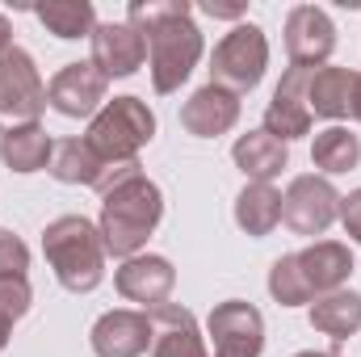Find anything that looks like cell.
Instances as JSON below:
<instances>
[{
	"label": "cell",
	"instance_id": "obj_14",
	"mask_svg": "<svg viewBox=\"0 0 361 357\" xmlns=\"http://www.w3.org/2000/svg\"><path fill=\"white\" fill-rule=\"evenodd\" d=\"M89 345L97 357H143L152 349V315L130 311V307H114L92 324Z\"/></svg>",
	"mask_w": 361,
	"mask_h": 357
},
{
	"label": "cell",
	"instance_id": "obj_22",
	"mask_svg": "<svg viewBox=\"0 0 361 357\" xmlns=\"http://www.w3.org/2000/svg\"><path fill=\"white\" fill-rule=\"evenodd\" d=\"M277 223H281V189L248 181L235 198V227L252 240H265V236H273Z\"/></svg>",
	"mask_w": 361,
	"mask_h": 357
},
{
	"label": "cell",
	"instance_id": "obj_29",
	"mask_svg": "<svg viewBox=\"0 0 361 357\" xmlns=\"http://www.w3.org/2000/svg\"><path fill=\"white\" fill-rule=\"evenodd\" d=\"M341 223H345V236L361 244V189L341 198Z\"/></svg>",
	"mask_w": 361,
	"mask_h": 357
},
{
	"label": "cell",
	"instance_id": "obj_23",
	"mask_svg": "<svg viewBox=\"0 0 361 357\" xmlns=\"http://www.w3.org/2000/svg\"><path fill=\"white\" fill-rule=\"evenodd\" d=\"M311 328L332 337L336 345L349 341L353 332H361V294L357 290H332V294H319L307 311Z\"/></svg>",
	"mask_w": 361,
	"mask_h": 357
},
{
	"label": "cell",
	"instance_id": "obj_18",
	"mask_svg": "<svg viewBox=\"0 0 361 357\" xmlns=\"http://www.w3.org/2000/svg\"><path fill=\"white\" fill-rule=\"evenodd\" d=\"M231 160H235V169L248 181L273 185V181L281 177V169L290 164V143L273 139L265 126H261V131H244V135L231 143Z\"/></svg>",
	"mask_w": 361,
	"mask_h": 357
},
{
	"label": "cell",
	"instance_id": "obj_31",
	"mask_svg": "<svg viewBox=\"0 0 361 357\" xmlns=\"http://www.w3.org/2000/svg\"><path fill=\"white\" fill-rule=\"evenodd\" d=\"M349 118L361 122V72L353 76V97H349Z\"/></svg>",
	"mask_w": 361,
	"mask_h": 357
},
{
	"label": "cell",
	"instance_id": "obj_33",
	"mask_svg": "<svg viewBox=\"0 0 361 357\" xmlns=\"http://www.w3.org/2000/svg\"><path fill=\"white\" fill-rule=\"evenodd\" d=\"M8 332H13V324H8V320H0V353L8 349Z\"/></svg>",
	"mask_w": 361,
	"mask_h": 357
},
{
	"label": "cell",
	"instance_id": "obj_27",
	"mask_svg": "<svg viewBox=\"0 0 361 357\" xmlns=\"http://www.w3.org/2000/svg\"><path fill=\"white\" fill-rule=\"evenodd\" d=\"M34 303V290H30V277H0V320L17 324Z\"/></svg>",
	"mask_w": 361,
	"mask_h": 357
},
{
	"label": "cell",
	"instance_id": "obj_10",
	"mask_svg": "<svg viewBox=\"0 0 361 357\" xmlns=\"http://www.w3.org/2000/svg\"><path fill=\"white\" fill-rule=\"evenodd\" d=\"M109 80L92 68V59H80V63H63L51 85H47V105L63 118H92L109 97Z\"/></svg>",
	"mask_w": 361,
	"mask_h": 357
},
{
	"label": "cell",
	"instance_id": "obj_12",
	"mask_svg": "<svg viewBox=\"0 0 361 357\" xmlns=\"http://www.w3.org/2000/svg\"><path fill=\"white\" fill-rule=\"evenodd\" d=\"M114 286L126 303H139L143 311L169 303V294L177 290V269L169 257H156V253H139L130 261L114 269Z\"/></svg>",
	"mask_w": 361,
	"mask_h": 357
},
{
	"label": "cell",
	"instance_id": "obj_19",
	"mask_svg": "<svg viewBox=\"0 0 361 357\" xmlns=\"http://www.w3.org/2000/svg\"><path fill=\"white\" fill-rule=\"evenodd\" d=\"M109 169H114V164L92 152V143L85 135H72V139H59V143H55V156H51V169H47V173L59 181V185H89V189H101V181H105Z\"/></svg>",
	"mask_w": 361,
	"mask_h": 357
},
{
	"label": "cell",
	"instance_id": "obj_8",
	"mask_svg": "<svg viewBox=\"0 0 361 357\" xmlns=\"http://www.w3.org/2000/svg\"><path fill=\"white\" fill-rule=\"evenodd\" d=\"M341 219V193L336 185L319 173H302L286 185L281 193V223L294 236H324L332 223Z\"/></svg>",
	"mask_w": 361,
	"mask_h": 357
},
{
	"label": "cell",
	"instance_id": "obj_26",
	"mask_svg": "<svg viewBox=\"0 0 361 357\" xmlns=\"http://www.w3.org/2000/svg\"><path fill=\"white\" fill-rule=\"evenodd\" d=\"M269 294H273V303H281V307H307V303H315V294H311V286H307V277L298 269V253H281L273 261Z\"/></svg>",
	"mask_w": 361,
	"mask_h": 357
},
{
	"label": "cell",
	"instance_id": "obj_32",
	"mask_svg": "<svg viewBox=\"0 0 361 357\" xmlns=\"http://www.w3.org/2000/svg\"><path fill=\"white\" fill-rule=\"evenodd\" d=\"M13 47V25H8V17L0 13V51H8Z\"/></svg>",
	"mask_w": 361,
	"mask_h": 357
},
{
	"label": "cell",
	"instance_id": "obj_24",
	"mask_svg": "<svg viewBox=\"0 0 361 357\" xmlns=\"http://www.w3.org/2000/svg\"><path fill=\"white\" fill-rule=\"evenodd\" d=\"M311 164L319 169V177H341L353 173L361 164V139L349 126H324L311 139Z\"/></svg>",
	"mask_w": 361,
	"mask_h": 357
},
{
	"label": "cell",
	"instance_id": "obj_16",
	"mask_svg": "<svg viewBox=\"0 0 361 357\" xmlns=\"http://www.w3.org/2000/svg\"><path fill=\"white\" fill-rule=\"evenodd\" d=\"M240 122V97L219 85H202L185 105H180V126L193 139H219Z\"/></svg>",
	"mask_w": 361,
	"mask_h": 357
},
{
	"label": "cell",
	"instance_id": "obj_21",
	"mask_svg": "<svg viewBox=\"0 0 361 357\" xmlns=\"http://www.w3.org/2000/svg\"><path fill=\"white\" fill-rule=\"evenodd\" d=\"M51 156H55V139L42 126H17V131L0 135V160L17 177H30V173L51 169Z\"/></svg>",
	"mask_w": 361,
	"mask_h": 357
},
{
	"label": "cell",
	"instance_id": "obj_28",
	"mask_svg": "<svg viewBox=\"0 0 361 357\" xmlns=\"http://www.w3.org/2000/svg\"><path fill=\"white\" fill-rule=\"evenodd\" d=\"M30 269V248L21 236H13L8 227H0V277H25Z\"/></svg>",
	"mask_w": 361,
	"mask_h": 357
},
{
	"label": "cell",
	"instance_id": "obj_25",
	"mask_svg": "<svg viewBox=\"0 0 361 357\" xmlns=\"http://www.w3.org/2000/svg\"><path fill=\"white\" fill-rule=\"evenodd\" d=\"M34 17L47 25V34H55L63 42L92 38V30H97L92 0H42V4H34Z\"/></svg>",
	"mask_w": 361,
	"mask_h": 357
},
{
	"label": "cell",
	"instance_id": "obj_1",
	"mask_svg": "<svg viewBox=\"0 0 361 357\" xmlns=\"http://www.w3.org/2000/svg\"><path fill=\"white\" fill-rule=\"evenodd\" d=\"M126 21L147 42L152 89L160 97L177 92L193 76V68H197V59L206 51L202 30L193 21V4L189 0H130Z\"/></svg>",
	"mask_w": 361,
	"mask_h": 357
},
{
	"label": "cell",
	"instance_id": "obj_5",
	"mask_svg": "<svg viewBox=\"0 0 361 357\" xmlns=\"http://www.w3.org/2000/svg\"><path fill=\"white\" fill-rule=\"evenodd\" d=\"M269 68V38L257 21H235L210 51V85L235 92H252Z\"/></svg>",
	"mask_w": 361,
	"mask_h": 357
},
{
	"label": "cell",
	"instance_id": "obj_3",
	"mask_svg": "<svg viewBox=\"0 0 361 357\" xmlns=\"http://www.w3.org/2000/svg\"><path fill=\"white\" fill-rule=\"evenodd\" d=\"M47 265L55 269V282L72 294H92L105 282V240L97 223L85 214H59L42 231Z\"/></svg>",
	"mask_w": 361,
	"mask_h": 357
},
{
	"label": "cell",
	"instance_id": "obj_2",
	"mask_svg": "<svg viewBox=\"0 0 361 357\" xmlns=\"http://www.w3.org/2000/svg\"><path fill=\"white\" fill-rule=\"evenodd\" d=\"M164 219V193L147 173L118 181L109 193H101V219L97 231L105 240V253L118 261H130L147 248V240L156 236Z\"/></svg>",
	"mask_w": 361,
	"mask_h": 357
},
{
	"label": "cell",
	"instance_id": "obj_11",
	"mask_svg": "<svg viewBox=\"0 0 361 357\" xmlns=\"http://www.w3.org/2000/svg\"><path fill=\"white\" fill-rule=\"evenodd\" d=\"M89 42H92V68L105 80H126L147 63V42L130 21H97Z\"/></svg>",
	"mask_w": 361,
	"mask_h": 357
},
{
	"label": "cell",
	"instance_id": "obj_17",
	"mask_svg": "<svg viewBox=\"0 0 361 357\" xmlns=\"http://www.w3.org/2000/svg\"><path fill=\"white\" fill-rule=\"evenodd\" d=\"M298 269L311 286V294H332V290H345L349 277H353V253L349 244L341 240H315L311 248L298 253Z\"/></svg>",
	"mask_w": 361,
	"mask_h": 357
},
{
	"label": "cell",
	"instance_id": "obj_20",
	"mask_svg": "<svg viewBox=\"0 0 361 357\" xmlns=\"http://www.w3.org/2000/svg\"><path fill=\"white\" fill-rule=\"evenodd\" d=\"M353 76H357V72L336 68V63L315 68V72H311V85H307V105H311V118H328L332 126H341V118H349Z\"/></svg>",
	"mask_w": 361,
	"mask_h": 357
},
{
	"label": "cell",
	"instance_id": "obj_30",
	"mask_svg": "<svg viewBox=\"0 0 361 357\" xmlns=\"http://www.w3.org/2000/svg\"><path fill=\"white\" fill-rule=\"evenodd\" d=\"M202 8H206L210 17H227V21L244 17V4H214V0H210V4H202Z\"/></svg>",
	"mask_w": 361,
	"mask_h": 357
},
{
	"label": "cell",
	"instance_id": "obj_15",
	"mask_svg": "<svg viewBox=\"0 0 361 357\" xmlns=\"http://www.w3.org/2000/svg\"><path fill=\"white\" fill-rule=\"evenodd\" d=\"M147 315H152V357H210V345L189 307L160 303Z\"/></svg>",
	"mask_w": 361,
	"mask_h": 357
},
{
	"label": "cell",
	"instance_id": "obj_7",
	"mask_svg": "<svg viewBox=\"0 0 361 357\" xmlns=\"http://www.w3.org/2000/svg\"><path fill=\"white\" fill-rule=\"evenodd\" d=\"M206 345H210V357H261L265 353V315L244 298L214 303L206 315Z\"/></svg>",
	"mask_w": 361,
	"mask_h": 357
},
{
	"label": "cell",
	"instance_id": "obj_6",
	"mask_svg": "<svg viewBox=\"0 0 361 357\" xmlns=\"http://www.w3.org/2000/svg\"><path fill=\"white\" fill-rule=\"evenodd\" d=\"M42 109H47L42 72L34 55L13 42L8 51H0V135L17 126H38Z\"/></svg>",
	"mask_w": 361,
	"mask_h": 357
},
{
	"label": "cell",
	"instance_id": "obj_4",
	"mask_svg": "<svg viewBox=\"0 0 361 357\" xmlns=\"http://www.w3.org/2000/svg\"><path fill=\"white\" fill-rule=\"evenodd\" d=\"M85 139L92 143V152L109 164H126L139 160V152L156 139V114L143 97H114L105 101L97 114L89 118Z\"/></svg>",
	"mask_w": 361,
	"mask_h": 357
},
{
	"label": "cell",
	"instance_id": "obj_9",
	"mask_svg": "<svg viewBox=\"0 0 361 357\" xmlns=\"http://www.w3.org/2000/svg\"><path fill=\"white\" fill-rule=\"evenodd\" d=\"M336 51V25L319 4H294L286 13V55L290 68H324Z\"/></svg>",
	"mask_w": 361,
	"mask_h": 357
},
{
	"label": "cell",
	"instance_id": "obj_34",
	"mask_svg": "<svg viewBox=\"0 0 361 357\" xmlns=\"http://www.w3.org/2000/svg\"><path fill=\"white\" fill-rule=\"evenodd\" d=\"M294 357H341V353L336 349H328V353L324 349H302V353H294Z\"/></svg>",
	"mask_w": 361,
	"mask_h": 357
},
{
	"label": "cell",
	"instance_id": "obj_13",
	"mask_svg": "<svg viewBox=\"0 0 361 357\" xmlns=\"http://www.w3.org/2000/svg\"><path fill=\"white\" fill-rule=\"evenodd\" d=\"M311 72L315 68H290L277 89H273V101L265 105V131L273 139L290 143V139H302L311 135V105H307V85H311Z\"/></svg>",
	"mask_w": 361,
	"mask_h": 357
}]
</instances>
